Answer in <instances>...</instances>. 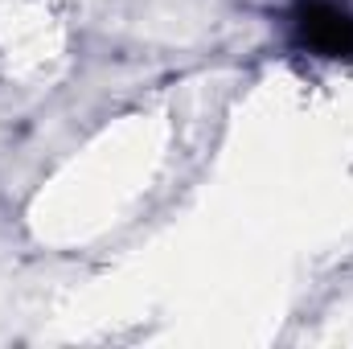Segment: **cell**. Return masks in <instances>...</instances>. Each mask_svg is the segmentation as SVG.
Returning a JSON list of instances; mask_svg holds the SVG:
<instances>
[{
    "label": "cell",
    "mask_w": 353,
    "mask_h": 349,
    "mask_svg": "<svg viewBox=\"0 0 353 349\" xmlns=\"http://www.w3.org/2000/svg\"><path fill=\"white\" fill-rule=\"evenodd\" d=\"M283 37L296 54L353 62V0H288Z\"/></svg>",
    "instance_id": "obj_1"
}]
</instances>
